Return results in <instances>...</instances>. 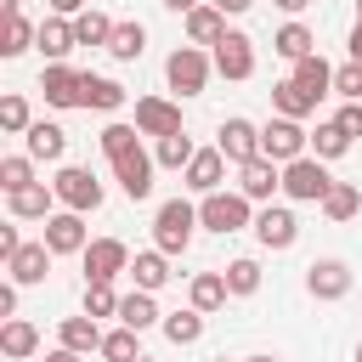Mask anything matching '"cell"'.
<instances>
[{
    "label": "cell",
    "instance_id": "cell-56",
    "mask_svg": "<svg viewBox=\"0 0 362 362\" xmlns=\"http://www.w3.org/2000/svg\"><path fill=\"white\" fill-rule=\"evenodd\" d=\"M243 362H277V356H243Z\"/></svg>",
    "mask_w": 362,
    "mask_h": 362
},
{
    "label": "cell",
    "instance_id": "cell-44",
    "mask_svg": "<svg viewBox=\"0 0 362 362\" xmlns=\"http://www.w3.org/2000/svg\"><path fill=\"white\" fill-rule=\"evenodd\" d=\"M334 96L339 102H362V62H339L334 68Z\"/></svg>",
    "mask_w": 362,
    "mask_h": 362
},
{
    "label": "cell",
    "instance_id": "cell-30",
    "mask_svg": "<svg viewBox=\"0 0 362 362\" xmlns=\"http://www.w3.org/2000/svg\"><path fill=\"white\" fill-rule=\"evenodd\" d=\"M34 40H40V23H28L23 11H6L0 17V57H23Z\"/></svg>",
    "mask_w": 362,
    "mask_h": 362
},
{
    "label": "cell",
    "instance_id": "cell-31",
    "mask_svg": "<svg viewBox=\"0 0 362 362\" xmlns=\"http://www.w3.org/2000/svg\"><path fill=\"white\" fill-rule=\"evenodd\" d=\"M272 113H283V119H300V124H305V119L317 113V102H311L294 79H277V85H272Z\"/></svg>",
    "mask_w": 362,
    "mask_h": 362
},
{
    "label": "cell",
    "instance_id": "cell-36",
    "mask_svg": "<svg viewBox=\"0 0 362 362\" xmlns=\"http://www.w3.org/2000/svg\"><path fill=\"white\" fill-rule=\"evenodd\" d=\"M96 356H102V362H136V356H141V328H124V322L107 328Z\"/></svg>",
    "mask_w": 362,
    "mask_h": 362
},
{
    "label": "cell",
    "instance_id": "cell-55",
    "mask_svg": "<svg viewBox=\"0 0 362 362\" xmlns=\"http://www.w3.org/2000/svg\"><path fill=\"white\" fill-rule=\"evenodd\" d=\"M6 11H23V0H0V17H6Z\"/></svg>",
    "mask_w": 362,
    "mask_h": 362
},
{
    "label": "cell",
    "instance_id": "cell-16",
    "mask_svg": "<svg viewBox=\"0 0 362 362\" xmlns=\"http://www.w3.org/2000/svg\"><path fill=\"white\" fill-rule=\"evenodd\" d=\"M221 181H226V153H221V147H198L192 164L181 170V187L198 192V198H204V192H221Z\"/></svg>",
    "mask_w": 362,
    "mask_h": 362
},
{
    "label": "cell",
    "instance_id": "cell-17",
    "mask_svg": "<svg viewBox=\"0 0 362 362\" xmlns=\"http://www.w3.org/2000/svg\"><path fill=\"white\" fill-rule=\"evenodd\" d=\"M136 130L153 136V141H158V136H175V130H181V107H175L170 96H141V102H136Z\"/></svg>",
    "mask_w": 362,
    "mask_h": 362
},
{
    "label": "cell",
    "instance_id": "cell-20",
    "mask_svg": "<svg viewBox=\"0 0 362 362\" xmlns=\"http://www.w3.org/2000/svg\"><path fill=\"white\" fill-rule=\"evenodd\" d=\"M23 147H28V158H34V164H57V158L68 153V130H62V124H51V119H34V124L23 130Z\"/></svg>",
    "mask_w": 362,
    "mask_h": 362
},
{
    "label": "cell",
    "instance_id": "cell-4",
    "mask_svg": "<svg viewBox=\"0 0 362 362\" xmlns=\"http://www.w3.org/2000/svg\"><path fill=\"white\" fill-rule=\"evenodd\" d=\"M334 192V175H328V158H317V153H305V158H294V164H283V198L288 204H322Z\"/></svg>",
    "mask_w": 362,
    "mask_h": 362
},
{
    "label": "cell",
    "instance_id": "cell-9",
    "mask_svg": "<svg viewBox=\"0 0 362 362\" xmlns=\"http://www.w3.org/2000/svg\"><path fill=\"white\" fill-rule=\"evenodd\" d=\"M79 260H85V283H113L119 272H130V260H136V255H130L119 238H90Z\"/></svg>",
    "mask_w": 362,
    "mask_h": 362
},
{
    "label": "cell",
    "instance_id": "cell-24",
    "mask_svg": "<svg viewBox=\"0 0 362 362\" xmlns=\"http://www.w3.org/2000/svg\"><path fill=\"white\" fill-rule=\"evenodd\" d=\"M181 23H187V45H215V40L226 34V11H221V6H209V0H204V6H192Z\"/></svg>",
    "mask_w": 362,
    "mask_h": 362
},
{
    "label": "cell",
    "instance_id": "cell-6",
    "mask_svg": "<svg viewBox=\"0 0 362 362\" xmlns=\"http://www.w3.org/2000/svg\"><path fill=\"white\" fill-rule=\"evenodd\" d=\"M260 153H266V158H277V164H294V158H305V153H311V130H305L300 119L272 113V119L260 124Z\"/></svg>",
    "mask_w": 362,
    "mask_h": 362
},
{
    "label": "cell",
    "instance_id": "cell-54",
    "mask_svg": "<svg viewBox=\"0 0 362 362\" xmlns=\"http://www.w3.org/2000/svg\"><path fill=\"white\" fill-rule=\"evenodd\" d=\"M272 6H277V11H288V17H300V11L311 6V0H272Z\"/></svg>",
    "mask_w": 362,
    "mask_h": 362
},
{
    "label": "cell",
    "instance_id": "cell-60",
    "mask_svg": "<svg viewBox=\"0 0 362 362\" xmlns=\"http://www.w3.org/2000/svg\"><path fill=\"white\" fill-rule=\"evenodd\" d=\"M356 362H362V345H356Z\"/></svg>",
    "mask_w": 362,
    "mask_h": 362
},
{
    "label": "cell",
    "instance_id": "cell-43",
    "mask_svg": "<svg viewBox=\"0 0 362 362\" xmlns=\"http://www.w3.org/2000/svg\"><path fill=\"white\" fill-rule=\"evenodd\" d=\"M119 300L124 294H113V283H85V311L102 322V317H119Z\"/></svg>",
    "mask_w": 362,
    "mask_h": 362
},
{
    "label": "cell",
    "instance_id": "cell-26",
    "mask_svg": "<svg viewBox=\"0 0 362 362\" xmlns=\"http://www.w3.org/2000/svg\"><path fill=\"white\" fill-rule=\"evenodd\" d=\"M226 300H232V288H226V272H198V277L187 283V305H198L204 317H209V311H221Z\"/></svg>",
    "mask_w": 362,
    "mask_h": 362
},
{
    "label": "cell",
    "instance_id": "cell-51",
    "mask_svg": "<svg viewBox=\"0 0 362 362\" xmlns=\"http://www.w3.org/2000/svg\"><path fill=\"white\" fill-rule=\"evenodd\" d=\"M158 6H164V11H175V17H187V11H192V6H204V0H158Z\"/></svg>",
    "mask_w": 362,
    "mask_h": 362
},
{
    "label": "cell",
    "instance_id": "cell-3",
    "mask_svg": "<svg viewBox=\"0 0 362 362\" xmlns=\"http://www.w3.org/2000/svg\"><path fill=\"white\" fill-rule=\"evenodd\" d=\"M209 74H215V57H209L204 45H175V51L164 57V79H170L175 96H204Z\"/></svg>",
    "mask_w": 362,
    "mask_h": 362
},
{
    "label": "cell",
    "instance_id": "cell-59",
    "mask_svg": "<svg viewBox=\"0 0 362 362\" xmlns=\"http://www.w3.org/2000/svg\"><path fill=\"white\" fill-rule=\"evenodd\" d=\"M136 362H153V356H136Z\"/></svg>",
    "mask_w": 362,
    "mask_h": 362
},
{
    "label": "cell",
    "instance_id": "cell-15",
    "mask_svg": "<svg viewBox=\"0 0 362 362\" xmlns=\"http://www.w3.org/2000/svg\"><path fill=\"white\" fill-rule=\"evenodd\" d=\"M45 232V243H51V255H85V243H90V232H85V215L79 209H57L51 221H40Z\"/></svg>",
    "mask_w": 362,
    "mask_h": 362
},
{
    "label": "cell",
    "instance_id": "cell-32",
    "mask_svg": "<svg viewBox=\"0 0 362 362\" xmlns=\"http://www.w3.org/2000/svg\"><path fill=\"white\" fill-rule=\"evenodd\" d=\"M141 51H147V23H113L107 57H113V62H136Z\"/></svg>",
    "mask_w": 362,
    "mask_h": 362
},
{
    "label": "cell",
    "instance_id": "cell-46",
    "mask_svg": "<svg viewBox=\"0 0 362 362\" xmlns=\"http://www.w3.org/2000/svg\"><path fill=\"white\" fill-rule=\"evenodd\" d=\"M334 124H339V130H345V136L356 141V136H362V102H339V113H334Z\"/></svg>",
    "mask_w": 362,
    "mask_h": 362
},
{
    "label": "cell",
    "instance_id": "cell-12",
    "mask_svg": "<svg viewBox=\"0 0 362 362\" xmlns=\"http://www.w3.org/2000/svg\"><path fill=\"white\" fill-rule=\"evenodd\" d=\"M305 294H311V300H345V294H351V266H345L339 255L311 260V266H305Z\"/></svg>",
    "mask_w": 362,
    "mask_h": 362
},
{
    "label": "cell",
    "instance_id": "cell-11",
    "mask_svg": "<svg viewBox=\"0 0 362 362\" xmlns=\"http://www.w3.org/2000/svg\"><path fill=\"white\" fill-rule=\"evenodd\" d=\"M249 232L260 238V249H294V238H300V221H294V209H288V204H260Z\"/></svg>",
    "mask_w": 362,
    "mask_h": 362
},
{
    "label": "cell",
    "instance_id": "cell-49",
    "mask_svg": "<svg viewBox=\"0 0 362 362\" xmlns=\"http://www.w3.org/2000/svg\"><path fill=\"white\" fill-rule=\"evenodd\" d=\"M45 6H51L57 17H79V11H85V0H45Z\"/></svg>",
    "mask_w": 362,
    "mask_h": 362
},
{
    "label": "cell",
    "instance_id": "cell-38",
    "mask_svg": "<svg viewBox=\"0 0 362 362\" xmlns=\"http://www.w3.org/2000/svg\"><path fill=\"white\" fill-rule=\"evenodd\" d=\"M328 221H356L362 215V187H351V181H334V192L317 204Z\"/></svg>",
    "mask_w": 362,
    "mask_h": 362
},
{
    "label": "cell",
    "instance_id": "cell-29",
    "mask_svg": "<svg viewBox=\"0 0 362 362\" xmlns=\"http://www.w3.org/2000/svg\"><path fill=\"white\" fill-rule=\"evenodd\" d=\"M0 351H6L11 362L34 356V351H40V328H34L28 317H6V322H0Z\"/></svg>",
    "mask_w": 362,
    "mask_h": 362
},
{
    "label": "cell",
    "instance_id": "cell-41",
    "mask_svg": "<svg viewBox=\"0 0 362 362\" xmlns=\"http://www.w3.org/2000/svg\"><path fill=\"white\" fill-rule=\"evenodd\" d=\"M34 187V158L28 153H6L0 158V192H23Z\"/></svg>",
    "mask_w": 362,
    "mask_h": 362
},
{
    "label": "cell",
    "instance_id": "cell-47",
    "mask_svg": "<svg viewBox=\"0 0 362 362\" xmlns=\"http://www.w3.org/2000/svg\"><path fill=\"white\" fill-rule=\"evenodd\" d=\"M23 249V238H17V226H0V260H11Z\"/></svg>",
    "mask_w": 362,
    "mask_h": 362
},
{
    "label": "cell",
    "instance_id": "cell-5",
    "mask_svg": "<svg viewBox=\"0 0 362 362\" xmlns=\"http://www.w3.org/2000/svg\"><path fill=\"white\" fill-rule=\"evenodd\" d=\"M107 164H113V181H119V192H124L130 204L153 198V170H158V158H153L141 141H130V147H124V153H113Z\"/></svg>",
    "mask_w": 362,
    "mask_h": 362
},
{
    "label": "cell",
    "instance_id": "cell-14",
    "mask_svg": "<svg viewBox=\"0 0 362 362\" xmlns=\"http://www.w3.org/2000/svg\"><path fill=\"white\" fill-rule=\"evenodd\" d=\"M238 192L243 198H255V204H272V192H283V164L277 158H249V164H238Z\"/></svg>",
    "mask_w": 362,
    "mask_h": 362
},
{
    "label": "cell",
    "instance_id": "cell-2",
    "mask_svg": "<svg viewBox=\"0 0 362 362\" xmlns=\"http://www.w3.org/2000/svg\"><path fill=\"white\" fill-rule=\"evenodd\" d=\"M192 232H198V204H187V198H164L158 215H153V243L175 260V255H187Z\"/></svg>",
    "mask_w": 362,
    "mask_h": 362
},
{
    "label": "cell",
    "instance_id": "cell-8",
    "mask_svg": "<svg viewBox=\"0 0 362 362\" xmlns=\"http://www.w3.org/2000/svg\"><path fill=\"white\" fill-rule=\"evenodd\" d=\"M209 57H215V74H221V79H255V40H249L243 28H226V34L209 45Z\"/></svg>",
    "mask_w": 362,
    "mask_h": 362
},
{
    "label": "cell",
    "instance_id": "cell-45",
    "mask_svg": "<svg viewBox=\"0 0 362 362\" xmlns=\"http://www.w3.org/2000/svg\"><path fill=\"white\" fill-rule=\"evenodd\" d=\"M130 141H141V130H136V124H124V119H113V124L102 130V153H107V158H113V153H124Z\"/></svg>",
    "mask_w": 362,
    "mask_h": 362
},
{
    "label": "cell",
    "instance_id": "cell-42",
    "mask_svg": "<svg viewBox=\"0 0 362 362\" xmlns=\"http://www.w3.org/2000/svg\"><path fill=\"white\" fill-rule=\"evenodd\" d=\"M28 124H34L28 96H17V90H11V96H0V130H6V136H23Z\"/></svg>",
    "mask_w": 362,
    "mask_h": 362
},
{
    "label": "cell",
    "instance_id": "cell-7",
    "mask_svg": "<svg viewBox=\"0 0 362 362\" xmlns=\"http://www.w3.org/2000/svg\"><path fill=\"white\" fill-rule=\"evenodd\" d=\"M51 187H57V204H62V209H79V215L102 209V198H107V192H102V181H96L85 164H62Z\"/></svg>",
    "mask_w": 362,
    "mask_h": 362
},
{
    "label": "cell",
    "instance_id": "cell-53",
    "mask_svg": "<svg viewBox=\"0 0 362 362\" xmlns=\"http://www.w3.org/2000/svg\"><path fill=\"white\" fill-rule=\"evenodd\" d=\"M45 362H85L79 351H68V345H57V351H45Z\"/></svg>",
    "mask_w": 362,
    "mask_h": 362
},
{
    "label": "cell",
    "instance_id": "cell-13",
    "mask_svg": "<svg viewBox=\"0 0 362 362\" xmlns=\"http://www.w3.org/2000/svg\"><path fill=\"white\" fill-rule=\"evenodd\" d=\"M40 90H45V102H51V107H85V74H79V68H68V62H45Z\"/></svg>",
    "mask_w": 362,
    "mask_h": 362
},
{
    "label": "cell",
    "instance_id": "cell-35",
    "mask_svg": "<svg viewBox=\"0 0 362 362\" xmlns=\"http://www.w3.org/2000/svg\"><path fill=\"white\" fill-rule=\"evenodd\" d=\"M158 328H164V339H170V345H198V339H204V311H198V305L170 311Z\"/></svg>",
    "mask_w": 362,
    "mask_h": 362
},
{
    "label": "cell",
    "instance_id": "cell-37",
    "mask_svg": "<svg viewBox=\"0 0 362 362\" xmlns=\"http://www.w3.org/2000/svg\"><path fill=\"white\" fill-rule=\"evenodd\" d=\"M192 153H198V147H192V136H187V130H175V136H158V141H153L158 170H187V164H192Z\"/></svg>",
    "mask_w": 362,
    "mask_h": 362
},
{
    "label": "cell",
    "instance_id": "cell-58",
    "mask_svg": "<svg viewBox=\"0 0 362 362\" xmlns=\"http://www.w3.org/2000/svg\"><path fill=\"white\" fill-rule=\"evenodd\" d=\"M215 362H232V356H215Z\"/></svg>",
    "mask_w": 362,
    "mask_h": 362
},
{
    "label": "cell",
    "instance_id": "cell-48",
    "mask_svg": "<svg viewBox=\"0 0 362 362\" xmlns=\"http://www.w3.org/2000/svg\"><path fill=\"white\" fill-rule=\"evenodd\" d=\"M17 288L23 283H0V317H17Z\"/></svg>",
    "mask_w": 362,
    "mask_h": 362
},
{
    "label": "cell",
    "instance_id": "cell-25",
    "mask_svg": "<svg viewBox=\"0 0 362 362\" xmlns=\"http://www.w3.org/2000/svg\"><path fill=\"white\" fill-rule=\"evenodd\" d=\"M130 277H136V288H147V294H158V288H164V283H170L175 272H170V255H164V249L153 243V249H141V255L130 260Z\"/></svg>",
    "mask_w": 362,
    "mask_h": 362
},
{
    "label": "cell",
    "instance_id": "cell-40",
    "mask_svg": "<svg viewBox=\"0 0 362 362\" xmlns=\"http://www.w3.org/2000/svg\"><path fill=\"white\" fill-rule=\"evenodd\" d=\"M311 153H317V158H345V153H351V136H345L334 119H322V124L311 130Z\"/></svg>",
    "mask_w": 362,
    "mask_h": 362
},
{
    "label": "cell",
    "instance_id": "cell-21",
    "mask_svg": "<svg viewBox=\"0 0 362 362\" xmlns=\"http://www.w3.org/2000/svg\"><path fill=\"white\" fill-rule=\"evenodd\" d=\"M288 68H294L288 79H294V85H300L311 102L334 96V68H328V57H322V51H311V57H300V62H288Z\"/></svg>",
    "mask_w": 362,
    "mask_h": 362
},
{
    "label": "cell",
    "instance_id": "cell-23",
    "mask_svg": "<svg viewBox=\"0 0 362 362\" xmlns=\"http://www.w3.org/2000/svg\"><path fill=\"white\" fill-rule=\"evenodd\" d=\"M34 45H40V57H45V62H62V57L79 45V34H74V17H57V11H51V17L40 23V40H34Z\"/></svg>",
    "mask_w": 362,
    "mask_h": 362
},
{
    "label": "cell",
    "instance_id": "cell-39",
    "mask_svg": "<svg viewBox=\"0 0 362 362\" xmlns=\"http://www.w3.org/2000/svg\"><path fill=\"white\" fill-rule=\"evenodd\" d=\"M74 34H79V45H102V51H107V40H113V17L85 6V11L74 17Z\"/></svg>",
    "mask_w": 362,
    "mask_h": 362
},
{
    "label": "cell",
    "instance_id": "cell-10",
    "mask_svg": "<svg viewBox=\"0 0 362 362\" xmlns=\"http://www.w3.org/2000/svg\"><path fill=\"white\" fill-rule=\"evenodd\" d=\"M215 147L226 153V164H249V158H260V124L243 119V113H232V119H221Z\"/></svg>",
    "mask_w": 362,
    "mask_h": 362
},
{
    "label": "cell",
    "instance_id": "cell-27",
    "mask_svg": "<svg viewBox=\"0 0 362 362\" xmlns=\"http://www.w3.org/2000/svg\"><path fill=\"white\" fill-rule=\"evenodd\" d=\"M272 51H277L283 62H300V57H311V51H317V34H311L300 17H288V23L272 34Z\"/></svg>",
    "mask_w": 362,
    "mask_h": 362
},
{
    "label": "cell",
    "instance_id": "cell-18",
    "mask_svg": "<svg viewBox=\"0 0 362 362\" xmlns=\"http://www.w3.org/2000/svg\"><path fill=\"white\" fill-rule=\"evenodd\" d=\"M6 215H11V221H51V215H57V187L34 181V187H23V192H6Z\"/></svg>",
    "mask_w": 362,
    "mask_h": 362
},
{
    "label": "cell",
    "instance_id": "cell-1",
    "mask_svg": "<svg viewBox=\"0 0 362 362\" xmlns=\"http://www.w3.org/2000/svg\"><path fill=\"white\" fill-rule=\"evenodd\" d=\"M198 226L232 238V232L255 226V198H243L238 187H232V192H226V187H221V192H204V198H198Z\"/></svg>",
    "mask_w": 362,
    "mask_h": 362
},
{
    "label": "cell",
    "instance_id": "cell-50",
    "mask_svg": "<svg viewBox=\"0 0 362 362\" xmlns=\"http://www.w3.org/2000/svg\"><path fill=\"white\" fill-rule=\"evenodd\" d=\"M209 6H221V11H226V17H243V11H249V6H255V0H209Z\"/></svg>",
    "mask_w": 362,
    "mask_h": 362
},
{
    "label": "cell",
    "instance_id": "cell-33",
    "mask_svg": "<svg viewBox=\"0 0 362 362\" xmlns=\"http://www.w3.org/2000/svg\"><path fill=\"white\" fill-rule=\"evenodd\" d=\"M85 107H96V113H119V107H124V85L107 79V74H85Z\"/></svg>",
    "mask_w": 362,
    "mask_h": 362
},
{
    "label": "cell",
    "instance_id": "cell-34",
    "mask_svg": "<svg viewBox=\"0 0 362 362\" xmlns=\"http://www.w3.org/2000/svg\"><path fill=\"white\" fill-rule=\"evenodd\" d=\"M221 272H226V288H232V300H249V294H260V260H255V255H238V260H226Z\"/></svg>",
    "mask_w": 362,
    "mask_h": 362
},
{
    "label": "cell",
    "instance_id": "cell-28",
    "mask_svg": "<svg viewBox=\"0 0 362 362\" xmlns=\"http://www.w3.org/2000/svg\"><path fill=\"white\" fill-rule=\"evenodd\" d=\"M119 322H124V328H141V334H147V328H158V322H164V311H158V300H153L147 288H130V294L119 300Z\"/></svg>",
    "mask_w": 362,
    "mask_h": 362
},
{
    "label": "cell",
    "instance_id": "cell-52",
    "mask_svg": "<svg viewBox=\"0 0 362 362\" xmlns=\"http://www.w3.org/2000/svg\"><path fill=\"white\" fill-rule=\"evenodd\" d=\"M345 45H351V62H362V17H356V28H351V40H345Z\"/></svg>",
    "mask_w": 362,
    "mask_h": 362
},
{
    "label": "cell",
    "instance_id": "cell-57",
    "mask_svg": "<svg viewBox=\"0 0 362 362\" xmlns=\"http://www.w3.org/2000/svg\"><path fill=\"white\" fill-rule=\"evenodd\" d=\"M356 17H362V0H356Z\"/></svg>",
    "mask_w": 362,
    "mask_h": 362
},
{
    "label": "cell",
    "instance_id": "cell-22",
    "mask_svg": "<svg viewBox=\"0 0 362 362\" xmlns=\"http://www.w3.org/2000/svg\"><path fill=\"white\" fill-rule=\"evenodd\" d=\"M57 345H68V351L90 356V351H102V322H96L90 311H79V317H62V322H57Z\"/></svg>",
    "mask_w": 362,
    "mask_h": 362
},
{
    "label": "cell",
    "instance_id": "cell-19",
    "mask_svg": "<svg viewBox=\"0 0 362 362\" xmlns=\"http://www.w3.org/2000/svg\"><path fill=\"white\" fill-rule=\"evenodd\" d=\"M51 243L45 238H34V243H23L11 260H6V272H11V283H23V288H34V283H45V272H51Z\"/></svg>",
    "mask_w": 362,
    "mask_h": 362
}]
</instances>
